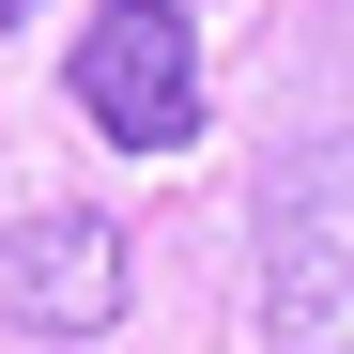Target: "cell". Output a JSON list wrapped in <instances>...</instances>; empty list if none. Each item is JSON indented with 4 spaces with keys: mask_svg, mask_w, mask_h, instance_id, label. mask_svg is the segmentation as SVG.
<instances>
[{
    "mask_svg": "<svg viewBox=\"0 0 354 354\" xmlns=\"http://www.w3.org/2000/svg\"><path fill=\"white\" fill-rule=\"evenodd\" d=\"M262 339L354 354V139H308L262 201Z\"/></svg>",
    "mask_w": 354,
    "mask_h": 354,
    "instance_id": "1",
    "label": "cell"
},
{
    "mask_svg": "<svg viewBox=\"0 0 354 354\" xmlns=\"http://www.w3.org/2000/svg\"><path fill=\"white\" fill-rule=\"evenodd\" d=\"M62 93H77V124L108 154H185L201 139V31L169 16V0H93Z\"/></svg>",
    "mask_w": 354,
    "mask_h": 354,
    "instance_id": "2",
    "label": "cell"
},
{
    "mask_svg": "<svg viewBox=\"0 0 354 354\" xmlns=\"http://www.w3.org/2000/svg\"><path fill=\"white\" fill-rule=\"evenodd\" d=\"M124 231L108 216H77V201H46V216H16L0 231V324L16 339H108L124 324Z\"/></svg>",
    "mask_w": 354,
    "mask_h": 354,
    "instance_id": "3",
    "label": "cell"
},
{
    "mask_svg": "<svg viewBox=\"0 0 354 354\" xmlns=\"http://www.w3.org/2000/svg\"><path fill=\"white\" fill-rule=\"evenodd\" d=\"M16 16H31V0H0V31H16Z\"/></svg>",
    "mask_w": 354,
    "mask_h": 354,
    "instance_id": "4",
    "label": "cell"
}]
</instances>
